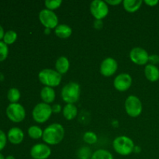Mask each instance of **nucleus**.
<instances>
[{
	"label": "nucleus",
	"mask_w": 159,
	"mask_h": 159,
	"mask_svg": "<svg viewBox=\"0 0 159 159\" xmlns=\"http://www.w3.org/2000/svg\"><path fill=\"white\" fill-rule=\"evenodd\" d=\"M90 12L96 20H102L108 15V5L105 1L94 0L90 3Z\"/></svg>",
	"instance_id": "1a4fd4ad"
},
{
	"label": "nucleus",
	"mask_w": 159,
	"mask_h": 159,
	"mask_svg": "<svg viewBox=\"0 0 159 159\" xmlns=\"http://www.w3.org/2000/svg\"><path fill=\"white\" fill-rule=\"evenodd\" d=\"M9 54L8 45L3 41H0V61H2L7 57Z\"/></svg>",
	"instance_id": "bb28decb"
},
{
	"label": "nucleus",
	"mask_w": 159,
	"mask_h": 159,
	"mask_svg": "<svg viewBox=\"0 0 159 159\" xmlns=\"http://www.w3.org/2000/svg\"><path fill=\"white\" fill-rule=\"evenodd\" d=\"M65 137V129L63 126L57 123L50 124L43 130L42 139L49 145H55L61 143Z\"/></svg>",
	"instance_id": "f257e3e1"
},
{
	"label": "nucleus",
	"mask_w": 159,
	"mask_h": 159,
	"mask_svg": "<svg viewBox=\"0 0 159 159\" xmlns=\"http://www.w3.org/2000/svg\"><path fill=\"white\" fill-rule=\"evenodd\" d=\"M83 140L85 143L89 144H93L97 142V135L92 131L85 132L83 135Z\"/></svg>",
	"instance_id": "393cba45"
},
{
	"label": "nucleus",
	"mask_w": 159,
	"mask_h": 159,
	"mask_svg": "<svg viewBox=\"0 0 159 159\" xmlns=\"http://www.w3.org/2000/svg\"><path fill=\"white\" fill-rule=\"evenodd\" d=\"M118 63L113 57L104 59L100 65V73L105 77H110L116 72Z\"/></svg>",
	"instance_id": "f8f14e48"
},
{
	"label": "nucleus",
	"mask_w": 159,
	"mask_h": 159,
	"mask_svg": "<svg viewBox=\"0 0 159 159\" xmlns=\"http://www.w3.org/2000/svg\"><path fill=\"white\" fill-rule=\"evenodd\" d=\"M91 159H113V156L109 151L99 149L93 153Z\"/></svg>",
	"instance_id": "412c9836"
},
{
	"label": "nucleus",
	"mask_w": 159,
	"mask_h": 159,
	"mask_svg": "<svg viewBox=\"0 0 159 159\" xmlns=\"http://www.w3.org/2000/svg\"><path fill=\"white\" fill-rule=\"evenodd\" d=\"M6 159H16V158H14L12 155H8V156L6 158Z\"/></svg>",
	"instance_id": "e433bc0d"
},
{
	"label": "nucleus",
	"mask_w": 159,
	"mask_h": 159,
	"mask_svg": "<svg viewBox=\"0 0 159 159\" xmlns=\"http://www.w3.org/2000/svg\"><path fill=\"white\" fill-rule=\"evenodd\" d=\"M17 34L14 30H9L5 33L4 37H3V42L7 45L12 44L16 40Z\"/></svg>",
	"instance_id": "b1692460"
},
{
	"label": "nucleus",
	"mask_w": 159,
	"mask_h": 159,
	"mask_svg": "<svg viewBox=\"0 0 159 159\" xmlns=\"http://www.w3.org/2000/svg\"><path fill=\"white\" fill-rule=\"evenodd\" d=\"M54 34L59 38L67 39L72 34V29L68 25L58 24V26L54 29Z\"/></svg>",
	"instance_id": "a211bd4d"
},
{
	"label": "nucleus",
	"mask_w": 159,
	"mask_h": 159,
	"mask_svg": "<svg viewBox=\"0 0 159 159\" xmlns=\"http://www.w3.org/2000/svg\"><path fill=\"white\" fill-rule=\"evenodd\" d=\"M130 58L132 62L138 65H146L149 61L148 53L144 48L136 47L130 52Z\"/></svg>",
	"instance_id": "9d476101"
},
{
	"label": "nucleus",
	"mask_w": 159,
	"mask_h": 159,
	"mask_svg": "<svg viewBox=\"0 0 159 159\" xmlns=\"http://www.w3.org/2000/svg\"><path fill=\"white\" fill-rule=\"evenodd\" d=\"M6 115L11 121L14 123H20L25 119L26 111L21 104L10 103L7 107L6 110Z\"/></svg>",
	"instance_id": "0eeeda50"
},
{
	"label": "nucleus",
	"mask_w": 159,
	"mask_h": 159,
	"mask_svg": "<svg viewBox=\"0 0 159 159\" xmlns=\"http://www.w3.org/2000/svg\"><path fill=\"white\" fill-rule=\"evenodd\" d=\"M149 61L152 63V65H157L159 63V56L157 54H152L149 56Z\"/></svg>",
	"instance_id": "c756f323"
},
{
	"label": "nucleus",
	"mask_w": 159,
	"mask_h": 159,
	"mask_svg": "<svg viewBox=\"0 0 159 159\" xmlns=\"http://www.w3.org/2000/svg\"><path fill=\"white\" fill-rule=\"evenodd\" d=\"M94 26L97 29H100L101 27L102 26V20H96L94 23Z\"/></svg>",
	"instance_id": "72a5a7b5"
},
{
	"label": "nucleus",
	"mask_w": 159,
	"mask_h": 159,
	"mask_svg": "<svg viewBox=\"0 0 159 159\" xmlns=\"http://www.w3.org/2000/svg\"><path fill=\"white\" fill-rule=\"evenodd\" d=\"M90 155H91V153H90V150L89 148L83 147L79 151V157L80 159H89Z\"/></svg>",
	"instance_id": "cd10ccee"
},
{
	"label": "nucleus",
	"mask_w": 159,
	"mask_h": 159,
	"mask_svg": "<svg viewBox=\"0 0 159 159\" xmlns=\"http://www.w3.org/2000/svg\"><path fill=\"white\" fill-rule=\"evenodd\" d=\"M51 108H52L53 113H59L61 111V106L60 104H54V105H53V107H51Z\"/></svg>",
	"instance_id": "7c9ffc66"
},
{
	"label": "nucleus",
	"mask_w": 159,
	"mask_h": 159,
	"mask_svg": "<svg viewBox=\"0 0 159 159\" xmlns=\"http://www.w3.org/2000/svg\"><path fill=\"white\" fill-rule=\"evenodd\" d=\"M105 2L107 4H110L111 6H116V5H119L121 2H123L122 0H107Z\"/></svg>",
	"instance_id": "2f4dec72"
},
{
	"label": "nucleus",
	"mask_w": 159,
	"mask_h": 159,
	"mask_svg": "<svg viewBox=\"0 0 159 159\" xmlns=\"http://www.w3.org/2000/svg\"><path fill=\"white\" fill-rule=\"evenodd\" d=\"M43 130L38 126H31L28 129V135L32 139H40L43 137Z\"/></svg>",
	"instance_id": "4be33fe9"
},
{
	"label": "nucleus",
	"mask_w": 159,
	"mask_h": 159,
	"mask_svg": "<svg viewBox=\"0 0 159 159\" xmlns=\"http://www.w3.org/2000/svg\"><path fill=\"white\" fill-rule=\"evenodd\" d=\"M46 9L53 11L54 9H58L62 4L61 0H46L44 2Z\"/></svg>",
	"instance_id": "a878e982"
},
{
	"label": "nucleus",
	"mask_w": 159,
	"mask_h": 159,
	"mask_svg": "<svg viewBox=\"0 0 159 159\" xmlns=\"http://www.w3.org/2000/svg\"><path fill=\"white\" fill-rule=\"evenodd\" d=\"M62 113L67 120H71L77 116L78 109L74 104H66L62 110Z\"/></svg>",
	"instance_id": "6ab92c4d"
},
{
	"label": "nucleus",
	"mask_w": 159,
	"mask_h": 159,
	"mask_svg": "<svg viewBox=\"0 0 159 159\" xmlns=\"http://www.w3.org/2000/svg\"><path fill=\"white\" fill-rule=\"evenodd\" d=\"M125 110L131 117H138L142 112L143 106L141 99L136 96H129L125 100Z\"/></svg>",
	"instance_id": "423d86ee"
},
{
	"label": "nucleus",
	"mask_w": 159,
	"mask_h": 159,
	"mask_svg": "<svg viewBox=\"0 0 159 159\" xmlns=\"http://www.w3.org/2000/svg\"><path fill=\"white\" fill-rule=\"evenodd\" d=\"M132 85V78L127 73H121L118 75L113 81L115 89L120 92L127 91Z\"/></svg>",
	"instance_id": "ddd939ff"
},
{
	"label": "nucleus",
	"mask_w": 159,
	"mask_h": 159,
	"mask_svg": "<svg viewBox=\"0 0 159 159\" xmlns=\"http://www.w3.org/2000/svg\"><path fill=\"white\" fill-rule=\"evenodd\" d=\"M61 96L67 104H74L80 96V85L73 82L66 84L62 88Z\"/></svg>",
	"instance_id": "20e7f679"
},
{
	"label": "nucleus",
	"mask_w": 159,
	"mask_h": 159,
	"mask_svg": "<svg viewBox=\"0 0 159 159\" xmlns=\"http://www.w3.org/2000/svg\"><path fill=\"white\" fill-rule=\"evenodd\" d=\"M7 138L12 144H19L24 139V133L19 127H12L8 131Z\"/></svg>",
	"instance_id": "4468645a"
},
{
	"label": "nucleus",
	"mask_w": 159,
	"mask_h": 159,
	"mask_svg": "<svg viewBox=\"0 0 159 159\" xmlns=\"http://www.w3.org/2000/svg\"><path fill=\"white\" fill-rule=\"evenodd\" d=\"M52 113V108L51 106L42 102L34 107L32 111V116L34 121L39 124H43L49 120Z\"/></svg>",
	"instance_id": "39448f33"
},
{
	"label": "nucleus",
	"mask_w": 159,
	"mask_h": 159,
	"mask_svg": "<svg viewBox=\"0 0 159 159\" xmlns=\"http://www.w3.org/2000/svg\"><path fill=\"white\" fill-rule=\"evenodd\" d=\"M51 155V149L47 144H34L30 149V155L34 159H48Z\"/></svg>",
	"instance_id": "9b49d317"
},
{
	"label": "nucleus",
	"mask_w": 159,
	"mask_h": 159,
	"mask_svg": "<svg viewBox=\"0 0 159 159\" xmlns=\"http://www.w3.org/2000/svg\"><path fill=\"white\" fill-rule=\"evenodd\" d=\"M4 35H5L4 29H3L2 26L0 25V40L3 39V37H4Z\"/></svg>",
	"instance_id": "f704fd0d"
},
{
	"label": "nucleus",
	"mask_w": 159,
	"mask_h": 159,
	"mask_svg": "<svg viewBox=\"0 0 159 159\" xmlns=\"http://www.w3.org/2000/svg\"><path fill=\"white\" fill-rule=\"evenodd\" d=\"M144 2L149 6H155L157 4H158V0H145Z\"/></svg>",
	"instance_id": "473e14b6"
},
{
	"label": "nucleus",
	"mask_w": 159,
	"mask_h": 159,
	"mask_svg": "<svg viewBox=\"0 0 159 159\" xmlns=\"http://www.w3.org/2000/svg\"><path fill=\"white\" fill-rule=\"evenodd\" d=\"M69 60L66 57H65V56H61V57H59L55 62L56 71L59 74L61 75L65 74L66 72H68V71L69 70Z\"/></svg>",
	"instance_id": "f3484780"
},
{
	"label": "nucleus",
	"mask_w": 159,
	"mask_h": 159,
	"mask_svg": "<svg viewBox=\"0 0 159 159\" xmlns=\"http://www.w3.org/2000/svg\"><path fill=\"white\" fill-rule=\"evenodd\" d=\"M7 98L11 103H16L20 99V92L16 88L9 89L7 93Z\"/></svg>",
	"instance_id": "5701e85b"
},
{
	"label": "nucleus",
	"mask_w": 159,
	"mask_h": 159,
	"mask_svg": "<svg viewBox=\"0 0 159 159\" xmlns=\"http://www.w3.org/2000/svg\"><path fill=\"white\" fill-rule=\"evenodd\" d=\"M144 75L148 81L152 82H157L159 79V69L155 65L149 64L144 68Z\"/></svg>",
	"instance_id": "2eb2a0df"
},
{
	"label": "nucleus",
	"mask_w": 159,
	"mask_h": 159,
	"mask_svg": "<svg viewBox=\"0 0 159 159\" xmlns=\"http://www.w3.org/2000/svg\"><path fill=\"white\" fill-rule=\"evenodd\" d=\"M113 147L116 153L127 156L134 152L135 146L134 141L130 138L127 136H119L113 141Z\"/></svg>",
	"instance_id": "7ed1b4c3"
},
{
	"label": "nucleus",
	"mask_w": 159,
	"mask_h": 159,
	"mask_svg": "<svg viewBox=\"0 0 159 159\" xmlns=\"http://www.w3.org/2000/svg\"><path fill=\"white\" fill-rule=\"evenodd\" d=\"M38 79L40 82L45 86L53 88V87L58 86L60 85L62 76L56 70L44 68L39 72Z\"/></svg>",
	"instance_id": "f03ea898"
},
{
	"label": "nucleus",
	"mask_w": 159,
	"mask_h": 159,
	"mask_svg": "<svg viewBox=\"0 0 159 159\" xmlns=\"http://www.w3.org/2000/svg\"><path fill=\"white\" fill-rule=\"evenodd\" d=\"M55 91L53 88L48 86H44L40 91V97L45 103H51L55 99Z\"/></svg>",
	"instance_id": "dca6fc26"
},
{
	"label": "nucleus",
	"mask_w": 159,
	"mask_h": 159,
	"mask_svg": "<svg viewBox=\"0 0 159 159\" xmlns=\"http://www.w3.org/2000/svg\"><path fill=\"white\" fill-rule=\"evenodd\" d=\"M50 30H51L46 28V29H45V31H46V32H45V33H46V34H50V33H51V31H50Z\"/></svg>",
	"instance_id": "4c0bfd02"
},
{
	"label": "nucleus",
	"mask_w": 159,
	"mask_h": 159,
	"mask_svg": "<svg viewBox=\"0 0 159 159\" xmlns=\"http://www.w3.org/2000/svg\"><path fill=\"white\" fill-rule=\"evenodd\" d=\"M39 20L41 24L48 29H55L58 26V17L54 11L48 9H42L39 13Z\"/></svg>",
	"instance_id": "6e6552de"
},
{
	"label": "nucleus",
	"mask_w": 159,
	"mask_h": 159,
	"mask_svg": "<svg viewBox=\"0 0 159 159\" xmlns=\"http://www.w3.org/2000/svg\"><path fill=\"white\" fill-rule=\"evenodd\" d=\"M142 0H124L123 2L124 8L128 12H135L141 8Z\"/></svg>",
	"instance_id": "aec40b11"
},
{
	"label": "nucleus",
	"mask_w": 159,
	"mask_h": 159,
	"mask_svg": "<svg viewBox=\"0 0 159 159\" xmlns=\"http://www.w3.org/2000/svg\"><path fill=\"white\" fill-rule=\"evenodd\" d=\"M0 159H6V158L3 156L2 154H1V153H0Z\"/></svg>",
	"instance_id": "58836bf2"
},
{
	"label": "nucleus",
	"mask_w": 159,
	"mask_h": 159,
	"mask_svg": "<svg viewBox=\"0 0 159 159\" xmlns=\"http://www.w3.org/2000/svg\"><path fill=\"white\" fill-rule=\"evenodd\" d=\"M6 141H7V137L6 134L2 130H0V151L4 148L6 144Z\"/></svg>",
	"instance_id": "c85d7f7f"
},
{
	"label": "nucleus",
	"mask_w": 159,
	"mask_h": 159,
	"mask_svg": "<svg viewBox=\"0 0 159 159\" xmlns=\"http://www.w3.org/2000/svg\"><path fill=\"white\" fill-rule=\"evenodd\" d=\"M134 151L135 152H141V148H140V147H138V146H136V147H134Z\"/></svg>",
	"instance_id": "c9c22d12"
}]
</instances>
